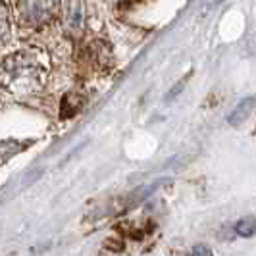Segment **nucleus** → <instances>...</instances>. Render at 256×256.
<instances>
[{"instance_id":"obj_1","label":"nucleus","mask_w":256,"mask_h":256,"mask_svg":"<svg viewBox=\"0 0 256 256\" xmlns=\"http://www.w3.org/2000/svg\"><path fill=\"white\" fill-rule=\"evenodd\" d=\"M48 72V60L40 50H18L8 54L2 64L4 87L14 92H33L42 87Z\"/></svg>"},{"instance_id":"obj_2","label":"nucleus","mask_w":256,"mask_h":256,"mask_svg":"<svg viewBox=\"0 0 256 256\" xmlns=\"http://www.w3.org/2000/svg\"><path fill=\"white\" fill-rule=\"evenodd\" d=\"M54 12H56V0H16L18 22L31 29L46 26Z\"/></svg>"},{"instance_id":"obj_3","label":"nucleus","mask_w":256,"mask_h":256,"mask_svg":"<svg viewBox=\"0 0 256 256\" xmlns=\"http://www.w3.org/2000/svg\"><path fill=\"white\" fill-rule=\"evenodd\" d=\"M256 106V100L254 96H248V98H243L241 102L235 106V110L231 112V116L228 118V122H230V126L233 128H239L241 124H243L244 120L248 118V116L252 114V110H254Z\"/></svg>"},{"instance_id":"obj_4","label":"nucleus","mask_w":256,"mask_h":256,"mask_svg":"<svg viewBox=\"0 0 256 256\" xmlns=\"http://www.w3.org/2000/svg\"><path fill=\"white\" fill-rule=\"evenodd\" d=\"M235 233H237L239 237H252V235L256 233V220L244 218V220H241V222H237Z\"/></svg>"},{"instance_id":"obj_5","label":"nucleus","mask_w":256,"mask_h":256,"mask_svg":"<svg viewBox=\"0 0 256 256\" xmlns=\"http://www.w3.org/2000/svg\"><path fill=\"white\" fill-rule=\"evenodd\" d=\"M192 256H212V250L208 246H204V244H196L192 248Z\"/></svg>"}]
</instances>
